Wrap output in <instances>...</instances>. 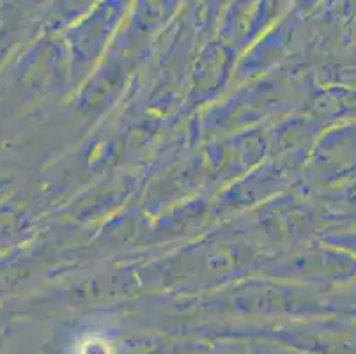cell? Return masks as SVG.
<instances>
[{"instance_id": "6da1fadb", "label": "cell", "mask_w": 356, "mask_h": 354, "mask_svg": "<svg viewBox=\"0 0 356 354\" xmlns=\"http://www.w3.org/2000/svg\"><path fill=\"white\" fill-rule=\"evenodd\" d=\"M83 354H110V347L103 340L92 339L87 340L82 347Z\"/></svg>"}]
</instances>
